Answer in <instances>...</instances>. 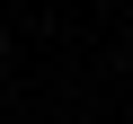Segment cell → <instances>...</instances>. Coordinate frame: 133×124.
<instances>
[{
	"label": "cell",
	"instance_id": "obj_1",
	"mask_svg": "<svg viewBox=\"0 0 133 124\" xmlns=\"http://www.w3.org/2000/svg\"><path fill=\"white\" fill-rule=\"evenodd\" d=\"M0 53H9V27H0Z\"/></svg>",
	"mask_w": 133,
	"mask_h": 124
}]
</instances>
